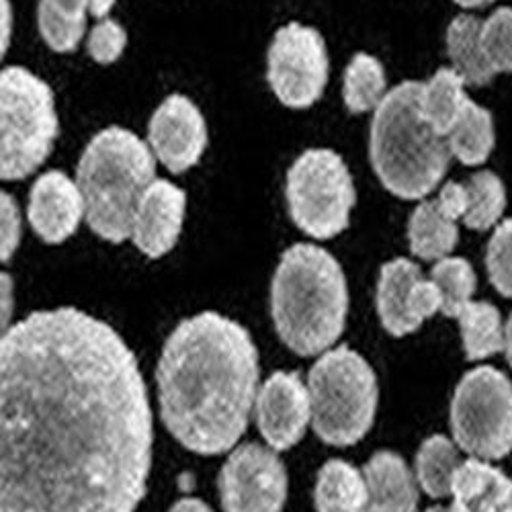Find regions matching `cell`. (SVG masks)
<instances>
[{"label": "cell", "instance_id": "obj_24", "mask_svg": "<svg viewBox=\"0 0 512 512\" xmlns=\"http://www.w3.org/2000/svg\"><path fill=\"white\" fill-rule=\"evenodd\" d=\"M463 465L457 443L445 435L426 439L416 453V482L424 494L435 500L451 498L453 482Z\"/></svg>", "mask_w": 512, "mask_h": 512}, {"label": "cell", "instance_id": "obj_21", "mask_svg": "<svg viewBox=\"0 0 512 512\" xmlns=\"http://www.w3.org/2000/svg\"><path fill=\"white\" fill-rule=\"evenodd\" d=\"M367 500L365 476L355 465L330 459L320 467L314 490L318 512H365Z\"/></svg>", "mask_w": 512, "mask_h": 512}, {"label": "cell", "instance_id": "obj_5", "mask_svg": "<svg viewBox=\"0 0 512 512\" xmlns=\"http://www.w3.org/2000/svg\"><path fill=\"white\" fill-rule=\"evenodd\" d=\"M156 156L138 134L109 125L91 138L78 166L76 183L87 205V224L103 240L132 238L138 203L156 181Z\"/></svg>", "mask_w": 512, "mask_h": 512}, {"label": "cell", "instance_id": "obj_37", "mask_svg": "<svg viewBox=\"0 0 512 512\" xmlns=\"http://www.w3.org/2000/svg\"><path fill=\"white\" fill-rule=\"evenodd\" d=\"M3 54H7V50H9V35H11V3L9 0H3Z\"/></svg>", "mask_w": 512, "mask_h": 512}, {"label": "cell", "instance_id": "obj_6", "mask_svg": "<svg viewBox=\"0 0 512 512\" xmlns=\"http://www.w3.org/2000/svg\"><path fill=\"white\" fill-rule=\"evenodd\" d=\"M312 426L334 447L359 443L373 426L379 388L371 365L347 345L326 351L310 369Z\"/></svg>", "mask_w": 512, "mask_h": 512}, {"label": "cell", "instance_id": "obj_1", "mask_svg": "<svg viewBox=\"0 0 512 512\" xmlns=\"http://www.w3.org/2000/svg\"><path fill=\"white\" fill-rule=\"evenodd\" d=\"M0 359V512H136L154 424L125 340L82 310H44L5 330Z\"/></svg>", "mask_w": 512, "mask_h": 512}, {"label": "cell", "instance_id": "obj_38", "mask_svg": "<svg viewBox=\"0 0 512 512\" xmlns=\"http://www.w3.org/2000/svg\"><path fill=\"white\" fill-rule=\"evenodd\" d=\"M3 304H5V316H3V324L7 330V320H9V306H11V277L7 273H3Z\"/></svg>", "mask_w": 512, "mask_h": 512}, {"label": "cell", "instance_id": "obj_34", "mask_svg": "<svg viewBox=\"0 0 512 512\" xmlns=\"http://www.w3.org/2000/svg\"><path fill=\"white\" fill-rule=\"evenodd\" d=\"M437 201H439V205L443 207L445 213H449L453 220L459 222V220H463L465 211H467V187L461 185V183L449 181L441 189Z\"/></svg>", "mask_w": 512, "mask_h": 512}, {"label": "cell", "instance_id": "obj_29", "mask_svg": "<svg viewBox=\"0 0 512 512\" xmlns=\"http://www.w3.org/2000/svg\"><path fill=\"white\" fill-rule=\"evenodd\" d=\"M431 281L441 293V314L455 320L472 302L478 285L472 263L461 259V256H445V259L437 261L431 271Z\"/></svg>", "mask_w": 512, "mask_h": 512}, {"label": "cell", "instance_id": "obj_30", "mask_svg": "<svg viewBox=\"0 0 512 512\" xmlns=\"http://www.w3.org/2000/svg\"><path fill=\"white\" fill-rule=\"evenodd\" d=\"M482 48L496 74L512 72V7H500L482 21Z\"/></svg>", "mask_w": 512, "mask_h": 512}, {"label": "cell", "instance_id": "obj_33", "mask_svg": "<svg viewBox=\"0 0 512 512\" xmlns=\"http://www.w3.org/2000/svg\"><path fill=\"white\" fill-rule=\"evenodd\" d=\"M0 250H3V263H9L11 256L17 252L21 242V211L17 201L5 191L3 193V207H0Z\"/></svg>", "mask_w": 512, "mask_h": 512}, {"label": "cell", "instance_id": "obj_18", "mask_svg": "<svg viewBox=\"0 0 512 512\" xmlns=\"http://www.w3.org/2000/svg\"><path fill=\"white\" fill-rule=\"evenodd\" d=\"M449 512H512V478L484 459H467L453 482Z\"/></svg>", "mask_w": 512, "mask_h": 512}, {"label": "cell", "instance_id": "obj_39", "mask_svg": "<svg viewBox=\"0 0 512 512\" xmlns=\"http://www.w3.org/2000/svg\"><path fill=\"white\" fill-rule=\"evenodd\" d=\"M504 355L512 367V314H510L508 322L504 324Z\"/></svg>", "mask_w": 512, "mask_h": 512}, {"label": "cell", "instance_id": "obj_25", "mask_svg": "<svg viewBox=\"0 0 512 512\" xmlns=\"http://www.w3.org/2000/svg\"><path fill=\"white\" fill-rule=\"evenodd\" d=\"M447 144H449L451 156L457 158L461 164L465 166L484 164L496 146L492 113L486 107L469 99L463 115L453 127V132L447 136Z\"/></svg>", "mask_w": 512, "mask_h": 512}, {"label": "cell", "instance_id": "obj_12", "mask_svg": "<svg viewBox=\"0 0 512 512\" xmlns=\"http://www.w3.org/2000/svg\"><path fill=\"white\" fill-rule=\"evenodd\" d=\"M375 304L381 326L402 338L441 312V293L431 279L422 277L416 263L400 256L381 267Z\"/></svg>", "mask_w": 512, "mask_h": 512}, {"label": "cell", "instance_id": "obj_31", "mask_svg": "<svg viewBox=\"0 0 512 512\" xmlns=\"http://www.w3.org/2000/svg\"><path fill=\"white\" fill-rule=\"evenodd\" d=\"M486 269L494 289L512 297V218L496 226L486 248Z\"/></svg>", "mask_w": 512, "mask_h": 512}, {"label": "cell", "instance_id": "obj_8", "mask_svg": "<svg viewBox=\"0 0 512 512\" xmlns=\"http://www.w3.org/2000/svg\"><path fill=\"white\" fill-rule=\"evenodd\" d=\"M285 199L297 228L316 240H330L349 228L357 191L343 156L330 148H310L287 170Z\"/></svg>", "mask_w": 512, "mask_h": 512}, {"label": "cell", "instance_id": "obj_20", "mask_svg": "<svg viewBox=\"0 0 512 512\" xmlns=\"http://www.w3.org/2000/svg\"><path fill=\"white\" fill-rule=\"evenodd\" d=\"M447 54L451 68L472 87H486L496 76L482 48V19L457 15L447 27Z\"/></svg>", "mask_w": 512, "mask_h": 512}, {"label": "cell", "instance_id": "obj_22", "mask_svg": "<svg viewBox=\"0 0 512 512\" xmlns=\"http://www.w3.org/2000/svg\"><path fill=\"white\" fill-rule=\"evenodd\" d=\"M467 103L469 97L465 95V80L453 68H439L429 82H422V117L443 138L453 132Z\"/></svg>", "mask_w": 512, "mask_h": 512}, {"label": "cell", "instance_id": "obj_35", "mask_svg": "<svg viewBox=\"0 0 512 512\" xmlns=\"http://www.w3.org/2000/svg\"><path fill=\"white\" fill-rule=\"evenodd\" d=\"M168 512H213V510L199 498H183L175 502Z\"/></svg>", "mask_w": 512, "mask_h": 512}, {"label": "cell", "instance_id": "obj_9", "mask_svg": "<svg viewBox=\"0 0 512 512\" xmlns=\"http://www.w3.org/2000/svg\"><path fill=\"white\" fill-rule=\"evenodd\" d=\"M451 431L457 447L476 459L512 453V383L500 369L480 365L461 377L451 400Z\"/></svg>", "mask_w": 512, "mask_h": 512}, {"label": "cell", "instance_id": "obj_40", "mask_svg": "<svg viewBox=\"0 0 512 512\" xmlns=\"http://www.w3.org/2000/svg\"><path fill=\"white\" fill-rule=\"evenodd\" d=\"M453 3L463 7V9H480V7H486V5L494 3V0H453Z\"/></svg>", "mask_w": 512, "mask_h": 512}, {"label": "cell", "instance_id": "obj_15", "mask_svg": "<svg viewBox=\"0 0 512 512\" xmlns=\"http://www.w3.org/2000/svg\"><path fill=\"white\" fill-rule=\"evenodd\" d=\"M27 220L46 244H62L87 220V205L74 179L62 170H48L29 191Z\"/></svg>", "mask_w": 512, "mask_h": 512}, {"label": "cell", "instance_id": "obj_10", "mask_svg": "<svg viewBox=\"0 0 512 512\" xmlns=\"http://www.w3.org/2000/svg\"><path fill=\"white\" fill-rule=\"evenodd\" d=\"M328 76V50L318 29L302 23L277 29L267 52V80L281 105L310 109L322 99Z\"/></svg>", "mask_w": 512, "mask_h": 512}, {"label": "cell", "instance_id": "obj_4", "mask_svg": "<svg viewBox=\"0 0 512 512\" xmlns=\"http://www.w3.org/2000/svg\"><path fill=\"white\" fill-rule=\"evenodd\" d=\"M422 82L404 80L375 109L369 132V160L379 183L404 201H422L445 179L451 150L424 121Z\"/></svg>", "mask_w": 512, "mask_h": 512}, {"label": "cell", "instance_id": "obj_28", "mask_svg": "<svg viewBox=\"0 0 512 512\" xmlns=\"http://www.w3.org/2000/svg\"><path fill=\"white\" fill-rule=\"evenodd\" d=\"M467 211L463 224L469 230L486 232L494 228L506 209V187L492 170H482L465 183Z\"/></svg>", "mask_w": 512, "mask_h": 512}, {"label": "cell", "instance_id": "obj_26", "mask_svg": "<svg viewBox=\"0 0 512 512\" xmlns=\"http://www.w3.org/2000/svg\"><path fill=\"white\" fill-rule=\"evenodd\" d=\"M467 361H482L504 351V324L490 302H469L457 316Z\"/></svg>", "mask_w": 512, "mask_h": 512}, {"label": "cell", "instance_id": "obj_27", "mask_svg": "<svg viewBox=\"0 0 512 512\" xmlns=\"http://www.w3.org/2000/svg\"><path fill=\"white\" fill-rule=\"evenodd\" d=\"M388 95V80L383 64L365 52L351 58L345 80H343V101L353 115L375 111Z\"/></svg>", "mask_w": 512, "mask_h": 512}, {"label": "cell", "instance_id": "obj_16", "mask_svg": "<svg viewBox=\"0 0 512 512\" xmlns=\"http://www.w3.org/2000/svg\"><path fill=\"white\" fill-rule=\"evenodd\" d=\"M187 193L166 179H156L142 195L134 226L132 240L136 248L148 259H160L179 242L185 224Z\"/></svg>", "mask_w": 512, "mask_h": 512}, {"label": "cell", "instance_id": "obj_32", "mask_svg": "<svg viewBox=\"0 0 512 512\" xmlns=\"http://www.w3.org/2000/svg\"><path fill=\"white\" fill-rule=\"evenodd\" d=\"M125 46H127V33L113 19H103L101 23H97L91 29L89 41H87L89 56L101 66L115 64L123 56Z\"/></svg>", "mask_w": 512, "mask_h": 512}, {"label": "cell", "instance_id": "obj_7", "mask_svg": "<svg viewBox=\"0 0 512 512\" xmlns=\"http://www.w3.org/2000/svg\"><path fill=\"white\" fill-rule=\"evenodd\" d=\"M60 121L54 91L23 66L0 74V177L23 181L44 164L56 144Z\"/></svg>", "mask_w": 512, "mask_h": 512}, {"label": "cell", "instance_id": "obj_3", "mask_svg": "<svg viewBox=\"0 0 512 512\" xmlns=\"http://www.w3.org/2000/svg\"><path fill=\"white\" fill-rule=\"evenodd\" d=\"M349 287L343 267L322 246H289L271 283V316L283 343L300 357L330 349L343 334Z\"/></svg>", "mask_w": 512, "mask_h": 512}, {"label": "cell", "instance_id": "obj_14", "mask_svg": "<svg viewBox=\"0 0 512 512\" xmlns=\"http://www.w3.org/2000/svg\"><path fill=\"white\" fill-rule=\"evenodd\" d=\"M256 424L273 451H287L302 441L312 420L310 390L300 373L277 371L256 394Z\"/></svg>", "mask_w": 512, "mask_h": 512}, {"label": "cell", "instance_id": "obj_19", "mask_svg": "<svg viewBox=\"0 0 512 512\" xmlns=\"http://www.w3.org/2000/svg\"><path fill=\"white\" fill-rule=\"evenodd\" d=\"M408 242L414 256L422 261H441L459 242L457 220L443 211L437 199H422L408 222Z\"/></svg>", "mask_w": 512, "mask_h": 512}, {"label": "cell", "instance_id": "obj_13", "mask_svg": "<svg viewBox=\"0 0 512 512\" xmlns=\"http://www.w3.org/2000/svg\"><path fill=\"white\" fill-rule=\"evenodd\" d=\"M207 142L205 117L185 95H168L150 117L148 144L156 160L173 175L197 166Z\"/></svg>", "mask_w": 512, "mask_h": 512}, {"label": "cell", "instance_id": "obj_11", "mask_svg": "<svg viewBox=\"0 0 512 512\" xmlns=\"http://www.w3.org/2000/svg\"><path fill=\"white\" fill-rule=\"evenodd\" d=\"M218 486L224 512H281L287 500V469L273 449L246 443L224 463Z\"/></svg>", "mask_w": 512, "mask_h": 512}, {"label": "cell", "instance_id": "obj_17", "mask_svg": "<svg viewBox=\"0 0 512 512\" xmlns=\"http://www.w3.org/2000/svg\"><path fill=\"white\" fill-rule=\"evenodd\" d=\"M365 512H418V486L408 463L394 451H377L363 467Z\"/></svg>", "mask_w": 512, "mask_h": 512}, {"label": "cell", "instance_id": "obj_41", "mask_svg": "<svg viewBox=\"0 0 512 512\" xmlns=\"http://www.w3.org/2000/svg\"><path fill=\"white\" fill-rule=\"evenodd\" d=\"M424 512H449V508H445V506H431L429 510H424Z\"/></svg>", "mask_w": 512, "mask_h": 512}, {"label": "cell", "instance_id": "obj_36", "mask_svg": "<svg viewBox=\"0 0 512 512\" xmlns=\"http://www.w3.org/2000/svg\"><path fill=\"white\" fill-rule=\"evenodd\" d=\"M115 5V0H91V15L95 19H109V13Z\"/></svg>", "mask_w": 512, "mask_h": 512}, {"label": "cell", "instance_id": "obj_2", "mask_svg": "<svg viewBox=\"0 0 512 512\" xmlns=\"http://www.w3.org/2000/svg\"><path fill=\"white\" fill-rule=\"evenodd\" d=\"M156 381L166 431L197 455H220L248 429L259 353L242 324L201 312L170 332Z\"/></svg>", "mask_w": 512, "mask_h": 512}, {"label": "cell", "instance_id": "obj_23", "mask_svg": "<svg viewBox=\"0 0 512 512\" xmlns=\"http://www.w3.org/2000/svg\"><path fill=\"white\" fill-rule=\"evenodd\" d=\"M91 0H39L37 27L44 44L56 54L74 52L87 31Z\"/></svg>", "mask_w": 512, "mask_h": 512}]
</instances>
